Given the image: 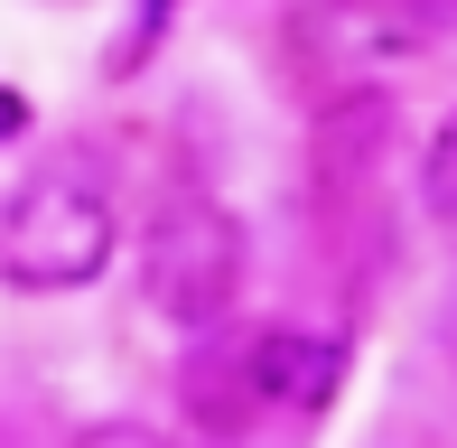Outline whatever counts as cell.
Returning a JSON list of instances; mask_svg holds the SVG:
<instances>
[{"label": "cell", "instance_id": "cell-1", "mask_svg": "<svg viewBox=\"0 0 457 448\" xmlns=\"http://www.w3.org/2000/svg\"><path fill=\"white\" fill-rule=\"evenodd\" d=\"M112 253H121V224L103 206V187H85V178H66V169L29 178V187L0 206V280H10V290H37V299L85 290V280L112 271Z\"/></svg>", "mask_w": 457, "mask_h": 448}, {"label": "cell", "instance_id": "cell-2", "mask_svg": "<svg viewBox=\"0 0 457 448\" xmlns=\"http://www.w3.org/2000/svg\"><path fill=\"white\" fill-rule=\"evenodd\" d=\"M243 224L234 206H215V196H169L150 224V243H140V299H150V318H169V328L205 336L234 318L243 299Z\"/></svg>", "mask_w": 457, "mask_h": 448}, {"label": "cell", "instance_id": "cell-3", "mask_svg": "<svg viewBox=\"0 0 457 448\" xmlns=\"http://www.w3.org/2000/svg\"><path fill=\"white\" fill-rule=\"evenodd\" d=\"M243 374H253V402H271V411H318L345 374V345L308 328H262L243 345Z\"/></svg>", "mask_w": 457, "mask_h": 448}, {"label": "cell", "instance_id": "cell-4", "mask_svg": "<svg viewBox=\"0 0 457 448\" xmlns=\"http://www.w3.org/2000/svg\"><path fill=\"white\" fill-rule=\"evenodd\" d=\"M420 206H429V224L457 234V112L439 121V140H429V159H420Z\"/></svg>", "mask_w": 457, "mask_h": 448}, {"label": "cell", "instance_id": "cell-5", "mask_svg": "<svg viewBox=\"0 0 457 448\" xmlns=\"http://www.w3.org/2000/svg\"><path fill=\"white\" fill-rule=\"evenodd\" d=\"M66 448H178V439L159 430V420H131V411H112V420H85V430H75Z\"/></svg>", "mask_w": 457, "mask_h": 448}]
</instances>
